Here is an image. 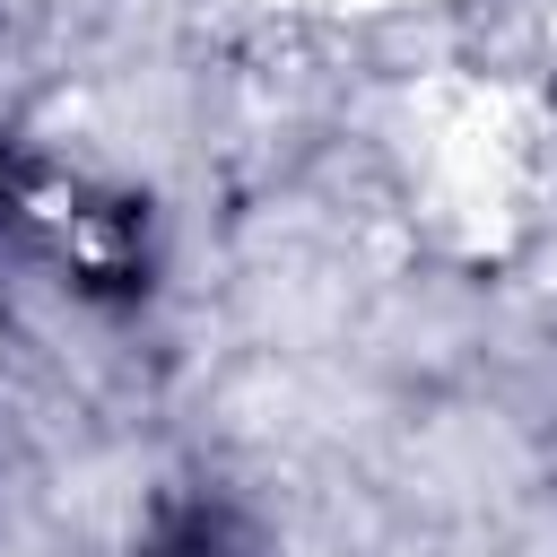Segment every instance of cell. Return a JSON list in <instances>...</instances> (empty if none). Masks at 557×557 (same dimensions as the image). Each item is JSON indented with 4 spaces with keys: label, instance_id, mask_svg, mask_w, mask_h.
<instances>
[{
    "label": "cell",
    "instance_id": "6da1fadb",
    "mask_svg": "<svg viewBox=\"0 0 557 557\" xmlns=\"http://www.w3.org/2000/svg\"><path fill=\"white\" fill-rule=\"evenodd\" d=\"M139 557H270V540H261L235 505L191 496V505H165V513H157V531L139 540Z\"/></svg>",
    "mask_w": 557,
    "mask_h": 557
},
{
    "label": "cell",
    "instance_id": "7a4b0ae2",
    "mask_svg": "<svg viewBox=\"0 0 557 557\" xmlns=\"http://www.w3.org/2000/svg\"><path fill=\"white\" fill-rule=\"evenodd\" d=\"M17 209V183H9V148H0V218Z\"/></svg>",
    "mask_w": 557,
    "mask_h": 557
}]
</instances>
